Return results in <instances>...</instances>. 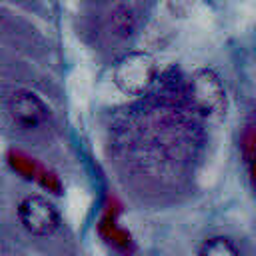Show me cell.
<instances>
[{
    "mask_svg": "<svg viewBox=\"0 0 256 256\" xmlns=\"http://www.w3.org/2000/svg\"><path fill=\"white\" fill-rule=\"evenodd\" d=\"M18 220L22 228L36 238H48L60 228L58 208L44 196H26L18 206Z\"/></svg>",
    "mask_w": 256,
    "mask_h": 256,
    "instance_id": "cell-3",
    "label": "cell"
},
{
    "mask_svg": "<svg viewBox=\"0 0 256 256\" xmlns=\"http://www.w3.org/2000/svg\"><path fill=\"white\" fill-rule=\"evenodd\" d=\"M114 84L126 96H142L146 94L156 78H158V64L150 52L132 50L126 52L114 66Z\"/></svg>",
    "mask_w": 256,
    "mask_h": 256,
    "instance_id": "cell-1",
    "label": "cell"
},
{
    "mask_svg": "<svg viewBox=\"0 0 256 256\" xmlns=\"http://www.w3.org/2000/svg\"><path fill=\"white\" fill-rule=\"evenodd\" d=\"M8 114L14 126L22 132L42 128L50 120V110L44 100L30 90H16L8 98Z\"/></svg>",
    "mask_w": 256,
    "mask_h": 256,
    "instance_id": "cell-4",
    "label": "cell"
},
{
    "mask_svg": "<svg viewBox=\"0 0 256 256\" xmlns=\"http://www.w3.org/2000/svg\"><path fill=\"white\" fill-rule=\"evenodd\" d=\"M198 256H240L238 246L226 236H212L202 242Z\"/></svg>",
    "mask_w": 256,
    "mask_h": 256,
    "instance_id": "cell-5",
    "label": "cell"
},
{
    "mask_svg": "<svg viewBox=\"0 0 256 256\" xmlns=\"http://www.w3.org/2000/svg\"><path fill=\"white\" fill-rule=\"evenodd\" d=\"M110 22H112L114 34H118L120 38H130L138 28V20H136L134 12L128 6H118L112 12V20Z\"/></svg>",
    "mask_w": 256,
    "mask_h": 256,
    "instance_id": "cell-6",
    "label": "cell"
},
{
    "mask_svg": "<svg viewBox=\"0 0 256 256\" xmlns=\"http://www.w3.org/2000/svg\"><path fill=\"white\" fill-rule=\"evenodd\" d=\"M186 96L194 112L204 118L222 116L226 110V88L218 72L212 68H200L190 76Z\"/></svg>",
    "mask_w": 256,
    "mask_h": 256,
    "instance_id": "cell-2",
    "label": "cell"
}]
</instances>
